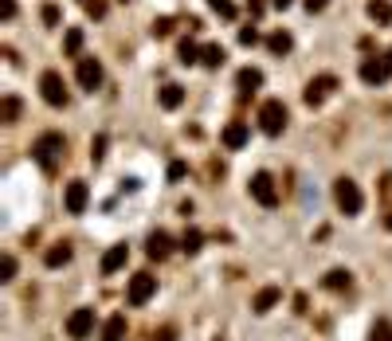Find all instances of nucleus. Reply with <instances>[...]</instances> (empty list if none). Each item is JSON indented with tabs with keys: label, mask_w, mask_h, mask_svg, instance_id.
Wrapping results in <instances>:
<instances>
[{
	"label": "nucleus",
	"mask_w": 392,
	"mask_h": 341,
	"mask_svg": "<svg viewBox=\"0 0 392 341\" xmlns=\"http://www.w3.org/2000/svg\"><path fill=\"white\" fill-rule=\"evenodd\" d=\"M63 153H67V138H63V133H43V138L31 145V157H36V165L43 173H55Z\"/></svg>",
	"instance_id": "1"
},
{
	"label": "nucleus",
	"mask_w": 392,
	"mask_h": 341,
	"mask_svg": "<svg viewBox=\"0 0 392 341\" xmlns=\"http://www.w3.org/2000/svg\"><path fill=\"white\" fill-rule=\"evenodd\" d=\"M333 201H337V208H342L345 216H357V212L365 208L361 189H357V181H349V177H337V181H333Z\"/></svg>",
	"instance_id": "2"
},
{
	"label": "nucleus",
	"mask_w": 392,
	"mask_h": 341,
	"mask_svg": "<svg viewBox=\"0 0 392 341\" xmlns=\"http://www.w3.org/2000/svg\"><path fill=\"white\" fill-rule=\"evenodd\" d=\"M286 122H290V114H286V106L279 99H271V102H263V106H259V130H263V133L279 138V133L286 130Z\"/></svg>",
	"instance_id": "3"
},
{
	"label": "nucleus",
	"mask_w": 392,
	"mask_h": 341,
	"mask_svg": "<svg viewBox=\"0 0 392 341\" xmlns=\"http://www.w3.org/2000/svg\"><path fill=\"white\" fill-rule=\"evenodd\" d=\"M39 94H43V102L48 106H67V82H63V75L59 71H43V79H39Z\"/></svg>",
	"instance_id": "4"
},
{
	"label": "nucleus",
	"mask_w": 392,
	"mask_h": 341,
	"mask_svg": "<svg viewBox=\"0 0 392 341\" xmlns=\"http://www.w3.org/2000/svg\"><path fill=\"white\" fill-rule=\"evenodd\" d=\"M247 192H251V201H259L263 208H274V204H279V189H274L271 173H255L251 184H247Z\"/></svg>",
	"instance_id": "5"
},
{
	"label": "nucleus",
	"mask_w": 392,
	"mask_h": 341,
	"mask_svg": "<svg viewBox=\"0 0 392 341\" xmlns=\"http://www.w3.org/2000/svg\"><path fill=\"white\" fill-rule=\"evenodd\" d=\"M333 91H337V79H333V75H318V79H310V82H306L302 102H306V106H322V102L330 99Z\"/></svg>",
	"instance_id": "6"
},
{
	"label": "nucleus",
	"mask_w": 392,
	"mask_h": 341,
	"mask_svg": "<svg viewBox=\"0 0 392 341\" xmlns=\"http://www.w3.org/2000/svg\"><path fill=\"white\" fill-rule=\"evenodd\" d=\"M153 294H157V279L149 271H141V275H134V279H130V291H126L130 306H146Z\"/></svg>",
	"instance_id": "7"
},
{
	"label": "nucleus",
	"mask_w": 392,
	"mask_h": 341,
	"mask_svg": "<svg viewBox=\"0 0 392 341\" xmlns=\"http://www.w3.org/2000/svg\"><path fill=\"white\" fill-rule=\"evenodd\" d=\"M63 201H67V212H71V216H83V212H87V201H90L87 181H71V184H67V196H63Z\"/></svg>",
	"instance_id": "8"
},
{
	"label": "nucleus",
	"mask_w": 392,
	"mask_h": 341,
	"mask_svg": "<svg viewBox=\"0 0 392 341\" xmlns=\"http://www.w3.org/2000/svg\"><path fill=\"white\" fill-rule=\"evenodd\" d=\"M388 75H392L388 59H377V55H372V59H365V63H361V82H369V87H381V82L388 79Z\"/></svg>",
	"instance_id": "9"
},
{
	"label": "nucleus",
	"mask_w": 392,
	"mask_h": 341,
	"mask_svg": "<svg viewBox=\"0 0 392 341\" xmlns=\"http://www.w3.org/2000/svg\"><path fill=\"white\" fill-rule=\"evenodd\" d=\"M90 330H94V310H75L67 318V333L75 341H83V338H90Z\"/></svg>",
	"instance_id": "10"
},
{
	"label": "nucleus",
	"mask_w": 392,
	"mask_h": 341,
	"mask_svg": "<svg viewBox=\"0 0 392 341\" xmlns=\"http://www.w3.org/2000/svg\"><path fill=\"white\" fill-rule=\"evenodd\" d=\"M98 82H102V63L78 59V87H83V91H98Z\"/></svg>",
	"instance_id": "11"
},
{
	"label": "nucleus",
	"mask_w": 392,
	"mask_h": 341,
	"mask_svg": "<svg viewBox=\"0 0 392 341\" xmlns=\"http://www.w3.org/2000/svg\"><path fill=\"white\" fill-rule=\"evenodd\" d=\"M126 259H130V247H126V243H114V247L102 255V275L122 271V267H126Z\"/></svg>",
	"instance_id": "12"
},
{
	"label": "nucleus",
	"mask_w": 392,
	"mask_h": 341,
	"mask_svg": "<svg viewBox=\"0 0 392 341\" xmlns=\"http://www.w3.org/2000/svg\"><path fill=\"white\" fill-rule=\"evenodd\" d=\"M220 138H224L227 150H244V145H247V122H227Z\"/></svg>",
	"instance_id": "13"
},
{
	"label": "nucleus",
	"mask_w": 392,
	"mask_h": 341,
	"mask_svg": "<svg viewBox=\"0 0 392 341\" xmlns=\"http://www.w3.org/2000/svg\"><path fill=\"white\" fill-rule=\"evenodd\" d=\"M169 251H173V240H169L165 231H149V240H146V255H149V259H165Z\"/></svg>",
	"instance_id": "14"
},
{
	"label": "nucleus",
	"mask_w": 392,
	"mask_h": 341,
	"mask_svg": "<svg viewBox=\"0 0 392 341\" xmlns=\"http://www.w3.org/2000/svg\"><path fill=\"white\" fill-rule=\"evenodd\" d=\"M157 102H161L165 110H176V106L185 102V87H176V82H165V87H161V94H157Z\"/></svg>",
	"instance_id": "15"
},
{
	"label": "nucleus",
	"mask_w": 392,
	"mask_h": 341,
	"mask_svg": "<svg viewBox=\"0 0 392 341\" xmlns=\"http://www.w3.org/2000/svg\"><path fill=\"white\" fill-rule=\"evenodd\" d=\"M279 298H283V291H279V286H263V291L255 294L251 310H255V314H267V310H271V306H274Z\"/></svg>",
	"instance_id": "16"
},
{
	"label": "nucleus",
	"mask_w": 392,
	"mask_h": 341,
	"mask_svg": "<svg viewBox=\"0 0 392 341\" xmlns=\"http://www.w3.org/2000/svg\"><path fill=\"white\" fill-rule=\"evenodd\" d=\"M43 263L48 267H63V263H71V243L63 240V243H51L48 251H43Z\"/></svg>",
	"instance_id": "17"
},
{
	"label": "nucleus",
	"mask_w": 392,
	"mask_h": 341,
	"mask_svg": "<svg viewBox=\"0 0 392 341\" xmlns=\"http://www.w3.org/2000/svg\"><path fill=\"white\" fill-rule=\"evenodd\" d=\"M322 282H326V291H349V286H353V275L342 271V267H333Z\"/></svg>",
	"instance_id": "18"
},
{
	"label": "nucleus",
	"mask_w": 392,
	"mask_h": 341,
	"mask_svg": "<svg viewBox=\"0 0 392 341\" xmlns=\"http://www.w3.org/2000/svg\"><path fill=\"white\" fill-rule=\"evenodd\" d=\"M224 59H227V51L220 48V43H208V48H200V63H204V67H224Z\"/></svg>",
	"instance_id": "19"
},
{
	"label": "nucleus",
	"mask_w": 392,
	"mask_h": 341,
	"mask_svg": "<svg viewBox=\"0 0 392 341\" xmlns=\"http://www.w3.org/2000/svg\"><path fill=\"white\" fill-rule=\"evenodd\" d=\"M122 338H126V314H114L102 326V341H122Z\"/></svg>",
	"instance_id": "20"
},
{
	"label": "nucleus",
	"mask_w": 392,
	"mask_h": 341,
	"mask_svg": "<svg viewBox=\"0 0 392 341\" xmlns=\"http://www.w3.org/2000/svg\"><path fill=\"white\" fill-rule=\"evenodd\" d=\"M235 82H239V91H255V87H263V71H259V67H244L239 75H235Z\"/></svg>",
	"instance_id": "21"
},
{
	"label": "nucleus",
	"mask_w": 392,
	"mask_h": 341,
	"mask_svg": "<svg viewBox=\"0 0 392 341\" xmlns=\"http://www.w3.org/2000/svg\"><path fill=\"white\" fill-rule=\"evenodd\" d=\"M267 48L274 51V55H286V51L294 48V40H290V31H271L267 36Z\"/></svg>",
	"instance_id": "22"
},
{
	"label": "nucleus",
	"mask_w": 392,
	"mask_h": 341,
	"mask_svg": "<svg viewBox=\"0 0 392 341\" xmlns=\"http://www.w3.org/2000/svg\"><path fill=\"white\" fill-rule=\"evenodd\" d=\"M204 247V231H196V228H188L185 235H181V251L185 255H196V251Z\"/></svg>",
	"instance_id": "23"
},
{
	"label": "nucleus",
	"mask_w": 392,
	"mask_h": 341,
	"mask_svg": "<svg viewBox=\"0 0 392 341\" xmlns=\"http://www.w3.org/2000/svg\"><path fill=\"white\" fill-rule=\"evenodd\" d=\"M369 16L377 24H392V0H369Z\"/></svg>",
	"instance_id": "24"
},
{
	"label": "nucleus",
	"mask_w": 392,
	"mask_h": 341,
	"mask_svg": "<svg viewBox=\"0 0 392 341\" xmlns=\"http://www.w3.org/2000/svg\"><path fill=\"white\" fill-rule=\"evenodd\" d=\"M369 341H392V318H377V321H372Z\"/></svg>",
	"instance_id": "25"
},
{
	"label": "nucleus",
	"mask_w": 392,
	"mask_h": 341,
	"mask_svg": "<svg viewBox=\"0 0 392 341\" xmlns=\"http://www.w3.org/2000/svg\"><path fill=\"white\" fill-rule=\"evenodd\" d=\"M176 55H181V63H185V67H192V63H200V48H196L192 40H181V48H176Z\"/></svg>",
	"instance_id": "26"
},
{
	"label": "nucleus",
	"mask_w": 392,
	"mask_h": 341,
	"mask_svg": "<svg viewBox=\"0 0 392 341\" xmlns=\"http://www.w3.org/2000/svg\"><path fill=\"white\" fill-rule=\"evenodd\" d=\"M16 118H20V99H12V94H8V99L0 102V122H4V126H12Z\"/></svg>",
	"instance_id": "27"
},
{
	"label": "nucleus",
	"mask_w": 392,
	"mask_h": 341,
	"mask_svg": "<svg viewBox=\"0 0 392 341\" xmlns=\"http://www.w3.org/2000/svg\"><path fill=\"white\" fill-rule=\"evenodd\" d=\"M208 8H212L220 20H235V4H232V0H208Z\"/></svg>",
	"instance_id": "28"
},
{
	"label": "nucleus",
	"mask_w": 392,
	"mask_h": 341,
	"mask_svg": "<svg viewBox=\"0 0 392 341\" xmlns=\"http://www.w3.org/2000/svg\"><path fill=\"white\" fill-rule=\"evenodd\" d=\"M63 48H67V55H78V51H83V28H71Z\"/></svg>",
	"instance_id": "29"
},
{
	"label": "nucleus",
	"mask_w": 392,
	"mask_h": 341,
	"mask_svg": "<svg viewBox=\"0 0 392 341\" xmlns=\"http://www.w3.org/2000/svg\"><path fill=\"white\" fill-rule=\"evenodd\" d=\"M12 279H16V259L4 255V259H0V282H12Z\"/></svg>",
	"instance_id": "30"
},
{
	"label": "nucleus",
	"mask_w": 392,
	"mask_h": 341,
	"mask_svg": "<svg viewBox=\"0 0 392 341\" xmlns=\"http://www.w3.org/2000/svg\"><path fill=\"white\" fill-rule=\"evenodd\" d=\"M149 31L161 40V36H169V31H173V20H169V16H161V20H153V28H149Z\"/></svg>",
	"instance_id": "31"
},
{
	"label": "nucleus",
	"mask_w": 392,
	"mask_h": 341,
	"mask_svg": "<svg viewBox=\"0 0 392 341\" xmlns=\"http://www.w3.org/2000/svg\"><path fill=\"white\" fill-rule=\"evenodd\" d=\"M83 4H87V16H94V20L106 16V4H102V0H83Z\"/></svg>",
	"instance_id": "32"
},
{
	"label": "nucleus",
	"mask_w": 392,
	"mask_h": 341,
	"mask_svg": "<svg viewBox=\"0 0 392 341\" xmlns=\"http://www.w3.org/2000/svg\"><path fill=\"white\" fill-rule=\"evenodd\" d=\"M106 157V138H94L90 141V161H102Z\"/></svg>",
	"instance_id": "33"
},
{
	"label": "nucleus",
	"mask_w": 392,
	"mask_h": 341,
	"mask_svg": "<svg viewBox=\"0 0 392 341\" xmlns=\"http://www.w3.org/2000/svg\"><path fill=\"white\" fill-rule=\"evenodd\" d=\"M239 43H244V48H255V43H259V31H255V28H244V31H239Z\"/></svg>",
	"instance_id": "34"
},
{
	"label": "nucleus",
	"mask_w": 392,
	"mask_h": 341,
	"mask_svg": "<svg viewBox=\"0 0 392 341\" xmlns=\"http://www.w3.org/2000/svg\"><path fill=\"white\" fill-rule=\"evenodd\" d=\"M16 16V0H0V20H12Z\"/></svg>",
	"instance_id": "35"
},
{
	"label": "nucleus",
	"mask_w": 392,
	"mask_h": 341,
	"mask_svg": "<svg viewBox=\"0 0 392 341\" xmlns=\"http://www.w3.org/2000/svg\"><path fill=\"white\" fill-rule=\"evenodd\" d=\"M149 341H176V330H173V326H165V330H157Z\"/></svg>",
	"instance_id": "36"
},
{
	"label": "nucleus",
	"mask_w": 392,
	"mask_h": 341,
	"mask_svg": "<svg viewBox=\"0 0 392 341\" xmlns=\"http://www.w3.org/2000/svg\"><path fill=\"white\" fill-rule=\"evenodd\" d=\"M185 165H181V161H173V165H169V181H181V177H185Z\"/></svg>",
	"instance_id": "37"
},
{
	"label": "nucleus",
	"mask_w": 392,
	"mask_h": 341,
	"mask_svg": "<svg viewBox=\"0 0 392 341\" xmlns=\"http://www.w3.org/2000/svg\"><path fill=\"white\" fill-rule=\"evenodd\" d=\"M247 12H251L255 20H259V16H263V0H247Z\"/></svg>",
	"instance_id": "38"
},
{
	"label": "nucleus",
	"mask_w": 392,
	"mask_h": 341,
	"mask_svg": "<svg viewBox=\"0 0 392 341\" xmlns=\"http://www.w3.org/2000/svg\"><path fill=\"white\" fill-rule=\"evenodd\" d=\"M43 20H48V24H59V8H55V4H48V8H43Z\"/></svg>",
	"instance_id": "39"
},
{
	"label": "nucleus",
	"mask_w": 392,
	"mask_h": 341,
	"mask_svg": "<svg viewBox=\"0 0 392 341\" xmlns=\"http://www.w3.org/2000/svg\"><path fill=\"white\" fill-rule=\"evenodd\" d=\"M302 4H306V12H322L330 0H302Z\"/></svg>",
	"instance_id": "40"
},
{
	"label": "nucleus",
	"mask_w": 392,
	"mask_h": 341,
	"mask_svg": "<svg viewBox=\"0 0 392 341\" xmlns=\"http://www.w3.org/2000/svg\"><path fill=\"white\" fill-rule=\"evenodd\" d=\"M271 4H274V8H290L294 0H271Z\"/></svg>",
	"instance_id": "41"
},
{
	"label": "nucleus",
	"mask_w": 392,
	"mask_h": 341,
	"mask_svg": "<svg viewBox=\"0 0 392 341\" xmlns=\"http://www.w3.org/2000/svg\"><path fill=\"white\" fill-rule=\"evenodd\" d=\"M384 228H388V231H392V212H388V216H384Z\"/></svg>",
	"instance_id": "42"
},
{
	"label": "nucleus",
	"mask_w": 392,
	"mask_h": 341,
	"mask_svg": "<svg viewBox=\"0 0 392 341\" xmlns=\"http://www.w3.org/2000/svg\"><path fill=\"white\" fill-rule=\"evenodd\" d=\"M384 59H388V67H392V51H388V55H384Z\"/></svg>",
	"instance_id": "43"
}]
</instances>
